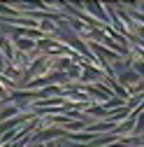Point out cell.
Wrapping results in <instances>:
<instances>
[{
  "label": "cell",
  "mask_w": 144,
  "mask_h": 147,
  "mask_svg": "<svg viewBox=\"0 0 144 147\" xmlns=\"http://www.w3.org/2000/svg\"><path fill=\"white\" fill-rule=\"evenodd\" d=\"M16 47H19L21 54H28V51H33L35 47H37V42L30 40V38H21V40H16Z\"/></svg>",
  "instance_id": "obj_1"
},
{
  "label": "cell",
  "mask_w": 144,
  "mask_h": 147,
  "mask_svg": "<svg viewBox=\"0 0 144 147\" xmlns=\"http://www.w3.org/2000/svg\"><path fill=\"white\" fill-rule=\"evenodd\" d=\"M137 138H142L144 136V110L139 112V117H137V121H135V131H133Z\"/></svg>",
  "instance_id": "obj_2"
},
{
  "label": "cell",
  "mask_w": 144,
  "mask_h": 147,
  "mask_svg": "<svg viewBox=\"0 0 144 147\" xmlns=\"http://www.w3.org/2000/svg\"><path fill=\"white\" fill-rule=\"evenodd\" d=\"M133 70H135L137 75L144 80V63H142V61H135V63H133Z\"/></svg>",
  "instance_id": "obj_3"
},
{
  "label": "cell",
  "mask_w": 144,
  "mask_h": 147,
  "mask_svg": "<svg viewBox=\"0 0 144 147\" xmlns=\"http://www.w3.org/2000/svg\"><path fill=\"white\" fill-rule=\"evenodd\" d=\"M7 96H9V94L5 91V86L0 84V103H7Z\"/></svg>",
  "instance_id": "obj_4"
}]
</instances>
